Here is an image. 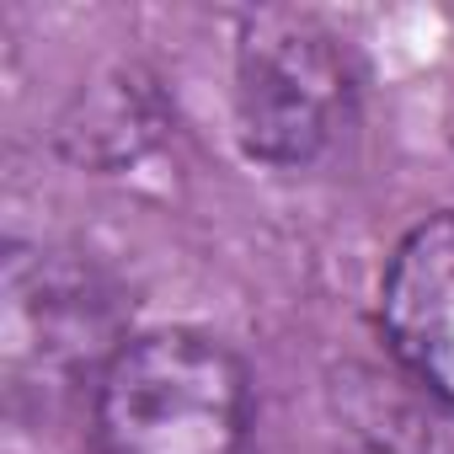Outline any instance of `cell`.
Returning <instances> with one entry per match:
<instances>
[{
	"instance_id": "cell-1",
	"label": "cell",
	"mask_w": 454,
	"mask_h": 454,
	"mask_svg": "<svg viewBox=\"0 0 454 454\" xmlns=\"http://www.w3.org/2000/svg\"><path fill=\"white\" fill-rule=\"evenodd\" d=\"M86 438L91 454H252V374L214 332H134L86 401Z\"/></svg>"
},
{
	"instance_id": "cell-4",
	"label": "cell",
	"mask_w": 454,
	"mask_h": 454,
	"mask_svg": "<svg viewBox=\"0 0 454 454\" xmlns=\"http://www.w3.org/2000/svg\"><path fill=\"white\" fill-rule=\"evenodd\" d=\"M380 337L417 390L454 406V208L395 241L380 273Z\"/></svg>"
},
{
	"instance_id": "cell-2",
	"label": "cell",
	"mask_w": 454,
	"mask_h": 454,
	"mask_svg": "<svg viewBox=\"0 0 454 454\" xmlns=\"http://www.w3.org/2000/svg\"><path fill=\"white\" fill-rule=\"evenodd\" d=\"M123 305L107 273L43 241H12L0 262V374L12 406L54 411L75 395L91 401L97 380L118 358Z\"/></svg>"
},
{
	"instance_id": "cell-5",
	"label": "cell",
	"mask_w": 454,
	"mask_h": 454,
	"mask_svg": "<svg viewBox=\"0 0 454 454\" xmlns=\"http://www.w3.org/2000/svg\"><path fill=\"white\" fill-rule=\"evenodd\" d=\"M332 454H427V443H422L417 433H406V427L374 417V422H353V427L337 438Z\"/></svg>"
},
{
	"instance_id": "cell-3",
	"label": "cell",
	"mask_w": 454,
	"mask_h": 454,
	"mask_svg": "<svg viewBox=\"0 0 454 454\" xmlns=\"http://www.w3.org/2000/svg\"><path fill=\"white\" fill-rule=\"evenodd\" d=\"M236 139L252 160L316 166L353 118V65L342 38L310 12H247L236 33Z\"/></svg>"
}]
</instances>
